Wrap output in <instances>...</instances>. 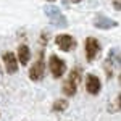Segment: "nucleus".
I'll return each instance as SVG.
<instances>
[{
  "instance_id": "9",
  "label": "nucleus",
  "mask_w": 121,
  "mask_h": 121,
  "mask_svg": "<svg viewBox=\"0 0 121 121\" xmlns=\"http://www.w3.org/2000/svg\"><path fill=\"white\" fill-rule=\"evenodd\" d=\"M100 89H102L100 79H99L95 74L89 73V74L86 76V91L91 94V95H97V94L100 92Z\"/></svg>"
},
{
  "instance_id": "17",
  "label": "nucleus",
  "mask_w": 121,
  "mask_h": 121,
  "mask_svg": "<svg viewBox=\"0 0 121 121\" xmlns=\"http://www.w3.org/2000/svg\"><path fill=\"white\" fill-rule=\"evenodd\" d=\"M47 2H55V0H47Z\"/></svg>"
},
{
  "instance_id": "14",
  "label": "nucleus",
  "mask_w": 121,
  "mask_h": 121,
  "mask_svg": "<svg viewBox=\"0 0 121 121\" xmlns=\"http://www.w3.org/2000/svg\"><path fill=\"white\" fill-rule=\"evenodd\" d=\"M48 32H42V34H40V44H47V42H48Z\"/></svg>"
},
{
  "instance_id": "3",
  "label": "nucleus",
  "mask_w": 121,
  "mask_h": 121,
  "mask_svg": "<svg viewBox=\"0 0 121 121\" xmlns=\"http://www.w3.org/2000/svg\"><path fill=\"white\" fill-rule=\"evenodd\" d=\"M48 68H50V73L53 78H61L66 73V61L63 58H60L58 55H50L48 58Z\"/></svg>"
},
{
  "instance_id": "12",
  "label": "nucleus",
  "mask_w": 121,
  "mask_h": 121,
  "mask_svg": "<svg viewBox=\"0 0 121 121\" xmlns=\"http://www.w3.org/2000/svg\"><path fill=\"white\" fill-rule=\"evenodd\" d=\"M68 107H69V103H68L66 99H58V100L53 102L52 110H53L55 113H61V112H65V110H68Z\"/></svg>"
},
{
  "instance_id": "5",
  "label": "nucleus",
  "mask_w": 121,
  "mask_h": 121,
  "mask_svg": "<svg viewBox=\"0 0 121 121\" xmlns=\"http://www.w3.org/2000/svg\"><path fill=\"white\" fill-rule=\"evenodd\" d=\"M118 66H121V50L112 48L110 53L105 58V71H107V74H108V79H110V76L113 74V69L118 68Z\"/></svg>"
},
{
  "instance_id": "15",
  "label": "nucleus",
  "mask_w": 121,
  "mask_h": 121,
  "mask_svg": "<svg viewBox=\"0 0 121 121\" xmlns=\"http://www.w3.org/2000/svg\"><path fill=\"white\" fill-rule=\"evenodd\" d=\"M113 7H115L116 10H121V2H115V3H113Z\"/></svg>"
},
{
  "instance_id": "13",
  "label": "nucleus",
  "mask_w": 121,
  "mask_h": 121,
  "mask_svg": "<svg viewBox=\"0 0 121 121\" xmlns=\"http://www.w3.org/2000/svg\"><path fill=\"white\" fill-rule=\"evenodd\" d=\"M108 110H110V112H120L121 110V94L116 97V100L113 102L112 107H108Z\"/></svg>"
},
{
  "instance_id": "2",
  "label": "nucleus",
  "mask_w": 121,
  "mask_h": 121,
  "mask_svg": "<svg viewBox=\"0 0 121 121\" xmlns=\"http://www.w3.org/2000/svg\"><path fill=\"white\" fill-rule=\"evenodd\" d=\"M44 13H45V16L48 18V21L53 26H56V28H66L68 26V19H66V16L61 13V10L58 8V7L47 5L45 8H44Z\"/></svg>"
},
{
  "instance_id": "11",
  "label": "nucleus",
  "mask_w": 121,
  "mask_h": 121,
  "mask_svg": "<svg viewBox=\"0 0 121 121\" xmlns=\"http://www.w3.org/2000/svg\"><path fill=\"white\" fill-rule=\"evenodd\" d=\"M18 60H19V65L26 66L29 63V60H31V50H29V47L26 44H23V45L18 47Z\"/></svg>"
},
{
  "instance_id": "6",
  "label": "nucleus",
  "mask_w": 121,
  "mask_h": 121,
  "mask_svg": "<svg viewBox=\"0 0 121 121\" xmlns=\"http://www.w3.org/2000/svg\"><path fill=\"white\" fill-rule=\"evenodd\" d=\"M44 71H45V63H44V53L40 52L37 61L32 63V66L29 68V79L31 81H40L44 78Z\"/></svg>"
},
{
  "instance_id": "8",
  "label": "nucleus",
  "mask_w": 121,
  "mask_h": 121,
  "mask_svg": "<svg viewBox=\"0 0 121 121\" xmlns=\"http://www.w3.org/2000/svg\"><path fill=\"white\" fill-rule=\"evenodd\" d=\"M2 60H3V66L7 69L8 74H15L18 71V60H16V55L13 52H5L2 55Z\"/></svg>"
},
{
  "instance_id": "18",
  "label": "nucleus",
  "mask_w": 121,
  "mask_h": 121,
  "mask_svg": "<svg viewBox=\"0 0 121 121\" xmlns=\"http://www.w3.org/2000/svg\"><path fill=\"white\" fill-rule=\"evenodd\" d=\"M120 84H121V74H120Z\"/></svg>"
},
{
  "instance_id": "4",
  "label": "nucleus",
  "mask_w": 121,
  "mask_h": 121,
  "mask_svg": "<svg viewBox=\"0 0 121 121\" xmlns=\"http://www.w3.org/2000/svg\"><path fill=\"white\" fill-rule=\"evenodd\" d=\"M84 50H86V60L87 61H94L99 56V53H100L102 45H100V42L95 37H87L86 42H84Z\"/></svg>"
},
{
  "instance_id": "10",
  "label": "nucleus",
  "mask_w": 121,
  "mask_h": 121,
  "mask_svg": "<svg viewBox=\"0 0 121 121\" xmlns=\"http://www.w3.org/2000/svg\"><path fill=\"white\" fill-rule=\"evenodd\" d=\"M94 26L97 29H113L118 26V21H115V19L108 18V16H105V15H102V13H99L97 16H95V19H94Z\"/></svg>"
},
{
  "instance_id": "1",
  "label": "nucleus",
  "mask_w": 121,
  "mask_h": 121,
  "mask_svg": "<svg viewBox=\"0 0 121 121\" xmlns=\"http://www.w3.org/2000/svg\"><path fill=\"white\" fill-rule=\"evenodd\" d=\"M81 78H82V69L78 66L74 69H71V73L68 74V79L63 84V94L68 95V97H73L76 95V91H78V84L81 82Z\"/></svg>"
},
{
  "instance_id": "7",
  "label": "nucleus",
  "mask_w": 121,
  "mask_h": 121,
  "mask_svg": "<svg viewBox=\"0 0 121 121\" xmlns=\"http://www.w3.org/2000/svg\"><path fill=\"white\" fill-rule=\"evenodd\" d=\"M55 44H56V47H58L60 50H63V52H71V50H74L76 45H78L76 39L73 37V36H69V34H58L55 37Z\"/></svg>"
},
{
  "instance_id": "16",
  "label": "nucleus",
  "mask_w": 121,
  "mask_h": 121,
  "mask_svg": "<svg viewBox=\"0 0 121 121\" xmlns=\"http://www.w3.org/2000/svg\"><path fill=\"white\" fill-rule=\"evenodd\" d=\"M71 2H73V3H79L81 0H71Z\"/></svg>"
}]
</instances>
